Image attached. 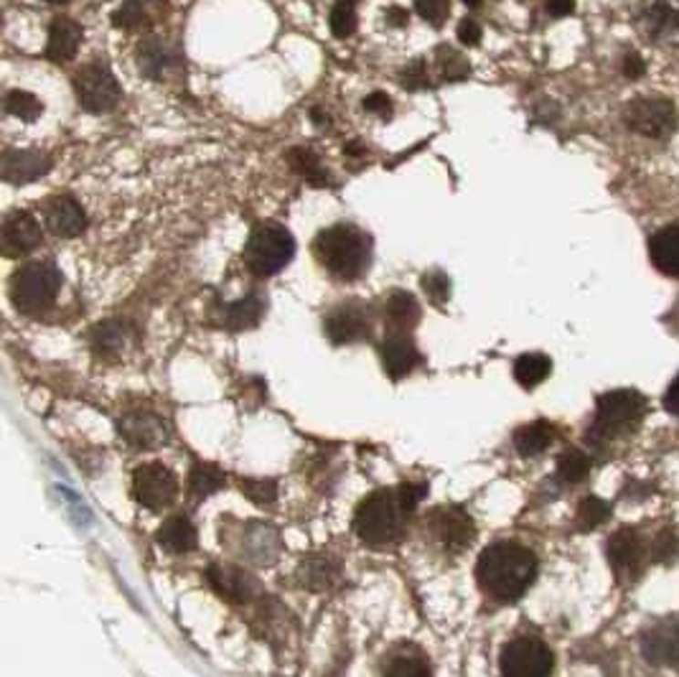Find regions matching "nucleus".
<instances>
[{"label": "nucleus", "instance_id": "nucleus-1", "mask_svg": "<svg viewBox=\"0 0 679 677\" xmlns=\"http://www.w3.org/2000/svg\"><path fill=\"white\" fill-rule=\"evenodd\" d=\"M425 484H400L380 489L359 504L354 517L357 534L370 545H390L405 534L407 520L425 497Z\"/></svg>", "mask_w": 679, "mask_h": 677}, {"label": "nucleus", "instance_id": "nucleus-2", "mask_svg": "<svg viewBox=\"0 0 679 677\" xmlns=\"http://www.w3.org/2000/svg\"><path fill=\"white\" fill-rule=\"evenodd\" d=\"M476 576L481 588L501 604H512L535 583L537 558L517 543H494L478 558Z\"/></svg>", "mask_w": 679, "mask_h": 677}, {"label": "nucleus", "instance_id": "nucleus-3", "mask_svg": "<svg viewBox=\"0 0 679 677\" xmlns=\"http://www.w3.org/2000/svg\"><path fill=\"white\" fill-rule=\"evenodd\" d=\"M313 252L329 273L349 283L370 270L371 238L351 222H339L316 235Z\"/></svg>", "mask_w": 679, "mask_h": 677}, {"label": "nucleus", "instance_id": "nucleus-4", "mask_svg": "<svg viewBox=\"0 0 679 677\" xmlns=\"http://www.w3.org/2000/svg\"><path fill=\"white\" fill-rule=\"evenodd\" d=\"M646 416V397L639 390H611L601 395L588 428V443L603 449L611 440L632 436Z\"/></svg>", "mask_w": 679, "mask_h": 677}, {"label": "nucleus", "instance_id": "nucleus-5", "mask_svg": "<svg viewBox=\"0 0 679 677\" xmlns=\"http://www.w3.org/2000/svg\"><path fill=\"white\" fill-rule=\"evenodd\" d=\"M64 275L54 260H34L21 265L11 275V301L26 316H38L54 306L59 296Z\"/></svg>", "mask_w": 679, "mask_h": 677}, {"label": "nucleus", "instance_id": "nucleus-6", "mask_svg": "<svg viewBox=\"0 0 679 677\" xmlns=\"http://www.w3.org/2000/svg\"><path fill=\"white\" fill-rule=\"evenodd\" d=\"M296 255V239L290 229L277 222H260L245 242V265L257 278L280 273Z\"/></svg>", "mask_w": 679, "mask_h": 677}, {"label": "nucleus", "instance_id": "nucleus-7", "mask_svg": "<svg viewBox=\"0 0 679 677\" xmlns=\"http://www.w3.org/2000/svg\"><path fill=\"white\" fill-rule=\"evenodd\" d=\"M72 84L79 107L92 115L112 112L122 100V87H120L118 77L112 74L108 61L102 59L84 64L82 69L74 74Z\"/></svg>", "mask_w": 679, "mask_h": 677}, {"label": "nucleus", "instance_id": "nucleus-8", "mask_svg": "<svg viewBox=\"0 0 679 677\" xmlns=\"http://www.w3.org/2000/svg\"><path fill=\"white\" fill-rule=\"evenodd\" d=\"M626 128L652 141H664L677 131L679 112L667 97H633L623 110Z\"/></svg>", "mask_w": 679, "mask_h": 677}, {"label": "nucleus", "instance_id": "nucleus-9", "mask_svg": "<svg viewBox=\"0 0 679 677\" xmlns=\"http://www.w3.org/2000/svg\"><path fill=\"white\" fill-rule=\"evenodd\" d=\"M501 677H549L555 657L537 637H517L501 650Z\"/></svg>", "mask_w": 679, "mask_h": 677}, {"label": "nucleus", "instance_id": "nucleus-10", "mask_svg": "<svg viewBox=\"0 0 679 677\" xmlns=\"http://www.w3.org/2000/svg\"><path fill=\"white\" fill-rule=\"evenodd\" d=\"M132 494L145 510H163L179 494V479L161 461L143 463L132 474Z\"/></svg>", "mask_w": 679, "mask_h": 677}, {"label": "nucleus", "instance_id": "nucleus-11", "mask_svg": "<svg viewBox=\"0 0 679 677\" xmlns=\"http://www.w3.org/2000/svg\"><path fill=\"white\" fill-rule=\"evenodd\" d=\"M606 555L608 563H611V570L619 581L633 583L639 576L643 573V566H646V543L639 530L633 527H621L619 533L613 534L608 540L606 545Z\"/></svg>", "mask_w": 679, "mask_h": 677}, {"label": "nucleus", "instance_id": "nucleus-12", "mask_svg": "<svg viewBox=\"0 0 679 677\" xmlns=\"http://www.w3.org/2000/svg\"><path fill=\"white\" fill-rule=\"evenodd\" d=\"M323 332L336 346L354 344L361 339H370L371 316L370 309L361 301H344L326 313Z\"/></svg>", "mask_w": 679, "mask_h": 677}, {"label": "nucleus", "instance_id": "nucleus-13", "mask_svg": "<svg viewBox=\"0 0 679 677\" xmlns=\"http://www.w3.org/2000/svg\"><path fill=\"white\" fill-rule=\"evenodd\" d=\"M642 654L649 665H679V619L656 621L642 634Z\"/></svg>", "mask_w": 679, "mask_h": 677}, {"label": "nucleus", "instance_id": "nucleus-14", "mask_svg": "<svg viewBox=\"0 0 679 677\" xmlns=\"http://www.w3.org/2000/svg\"><path fill=\"white\" fill-rule=\"evenodd\" d=\"M639 28L654 44L679 47V0H654L642 13Z\"/></svg>", "mask_w": 679, "mask_h": 677}, {"label": "nucleus", "instance_id": "nucleus-15", "mask_svg": "<svg viewBox=\"0 0 679 677\" xmlns=\"http://www.w3.org/2000/svg\"><path fill=\"white\" fill-rule=\"evenodd\" d=\"M44 242V229L38 225V219L31 212H11L3 222V252L5 255H26L31 249H37Z\"/></svg>", "mask_w": 679, "mask_h": 677}, {"label": "nucleus", "instance_id": "nucleus-16", "mask_svg": "<svg viewBox=\"0 0 679 677\" xmlns=\"http://www.w3.org/2000/svg\"><path fill=\"white\" fill-rule=\"evenodd\" d=\"M430 533L441 543L445 550H464L465 545H471L476 527L471 523V517L465 512L455 510H435L430 517Z\"/></svg>", "mask_w": 679, "mask_h": 677}, {"label": "nucleus", "instance_id": "nucleus-17", "mask_svg": "<svg viewBox=\"0 0 679 677\" xmlns=\"http://www.w3.org/2000/svg\"><path fill=\"white\" fill-rule=\"evenodd\" d=\"M44 219L47 227L57 235V238L72 239L77 235H82L87 229V212L82 209V204L77 202L69 194H59L51 196L44 206Z\"/></svg>", "mask_w": 679, "mask_h": 677}, {"label": "nucleus", "instance_id": "nucleus-18", "mask_svg": "<svg viewBox=\"0 0 679 677\" xmlns=\"http://www.w3.org/2000/svg\"><path fill=\"white\" fill-rule=\"evenodd\" d=\"M51 171V158L41 151H21V148H8L3 151L0 158V174L3 181L8 184H31L38 176H44Z\"/></svg>", "mask_w": 679, "mask_h": 677}, {"label": "nucleus", "instance_id": "nucleus-19", "mask_svg": "<svg viewBox=\"0 0 679 677\" xmlns=\"http://www.w3.org/2000/svg\"><path fill=\"white\" fill-rule=\"evenodd\" d=\"M181 64H183V54L163 38H148L138 47V69L153 82H161L168 71L179 69Z\"/></svg>", "mask_w": 679, "mask_h": 677}, {"label": "nucleus", "instance_id": "nucleus-20", "mask_svg": "<svg viewBox=\"0 0 679 677\" xmlns=\"http://www.w3.org/2000/svg\"><path fill=\"white\" fill-rule=\"evenodd\" d=\"M381 367L392 377V380H402L413 369L420 365V352H417L415 342L407 333H387L380 346Z\"/></svg>", "mask_w": 679, "mask_h": 677}, {"label": "nucleus", "instance_id": "nucleus-21", "mask_svg": "<svg viewBox=\"0 0 679 677\" xmlns=\"http://www.w3.org/2000/svg\"><path fill=\"white\" fill-rule=\"evenodd\" d=\"M84 31L82 26L67 18V16H59L54 18L51 26H48V44H47V59L54 61V64H64V61H72L79 51V44H82Z\"/></svg>", "mask_w": 679, "mask_h": 677}, {"label": "nucleus", "instance_id": "nucleus-22", "mask_svg": "<svg viewBox=\"0 0 679 677\" xmlns=\"http://www.w3.org/2000/svg\"><path fill=\"white\" fill-rule=\"evenodd\" d=\"M166 11V0H125L112 13V24L125 31H143L158 24Z\"/></svg>", "mask_w": 679, "mask_h": 677}, {"label": "nucleus", "instance_id": "nucleus-23", "mask_svg": "<svg viewBox=\"0 0 679 677\" xmlns=\"http://www.w3.org/2000/svg\"><path fill=\"white\" fill-rule=\"evenodd\" d=\"M649 255L659 273L679 278V225L659 229L654 238L649 239Z\"/></svg>", "mask_w": 679, "mask_h": 677}, {"label": "nucleus", "instance_id": "nucleus-24", "mask_svg": "<svg viewBox=\"0 0 679 677\" xmlns=\"http://www.w3.org/2000/svg\"><path fill=\"white\" fill-rule=\"evenodd\" d=\"M420 321V303L407 291H392L384 303V323L390 333H407Z\"/></svg>", "mask_w": 679, "mask_h": 677}, {"label": "nucleus", "instance_id": "nucleus-25", "mask_svg": "<svg viewBox=\"0 0 679 677\" xmlns=\"http://www.w3.org/2000/svg\"><path fill=\"white\" fill-rule=\"evenodd\" d=\"M158 545L168 550V553H173V555L191 553L196 547V527L183 514L168 517L166 523L161 524V530H158Z\"/></svg>", "mask_w": 679, "mask_h": 677}, {"label": "nucleus", "instance_id": "nucleus-26", "mask_svg": "<svg viewBox=\"0 0 679 677\" xmlns=\"http://www.w3.org/2000/svg\"><path fill=\"white\" fill-rule=\"evenodd\" d=\"M286 158H287V164H290V168H293L298 176L306 178L310 186H319V189H323V186H334V178H331V174L323 168L321 158L313 153L310 148H303V145H298V148H290V151L286 153Z\"/></svg>", "mask_w": 679, "mask_h": 677}, {"label": "nucleus", "instance_id": "nucleus-27", "mask_svg": "<svg viewBox=\"0 0 679 677\" xmlns=\"http://www.w3.org/2000/svg\"><path fill=\"white\" fill-rule=\"evenodd\" d=\"M555 440V426L548 420H535L527 423L517 433H514V446L522 456H537L545 449H549V443Z\"/></svg>", "mask_w": 679, "mask_h": 677}, {"label": "nucleus", "instance_id": "nucleus-28", "mask_svg": "<svg viewBox=\"0 0 679 677\" xmlns=\"http://www.w3.org/2000/svg\"><path fill=\"white\" fill-rule=\"evenodd\" d=\"M549 372H552V359L548 354H539V352L517 356V362H514V380L519 382L525 390L542 385L549 377Z\"/></svg>", "mask_w": 679, "mask_h": 677}, {"label": "nucleus", "instance_id": "nucleus-29", "mask_svg": "<svg viewBox=\"0 0 679 677\" xmlns=\"http://www.w3.org/2000/svg\"><path fill=\"white\" fill-rule=\"evenodd\" d=\"M263 313L265 301L257 293H250L247 298L235 301V303L226 306V326H232V329H252V326H257V321L263 319Z\"/></svg>", "mask_w": 679, "mask_h": 677}, {"label": "nucleus", "instance_id": "nucleus-30", "mask_svg": "<svg viewBox=\"0 0 679 677\" xmlns=\"http://www.w3.org/2000/svg\"><path fill=\"white\" fill-rule=\"evenodd\" d=\"M125 439L135 443V446H155V443H161V440H166V433H163V426H161V420H155L153 416H131L125 420Z\"/></svg>", "mask_w": 679, "mask_h": 677}, {"label": "nucleus", "instance_id": "nucleus-31", "mask_svg": "<svg viewBox=\"0 0 679 677\" xmlns=\"http://www.w3.org/2000/svg\"><path fill=\"white\" fill-rule=\"evenodd\" d=\"M435 64H438L443 82H464V79L471 77V64H468V59H465L464 54H458L455 48L445 47V44L435 48Z\"/></svg>", "mask_w": 679, "mask_h": 677}, {"label": "nucleus", "instance_id": "nucleus-32", "mask_svg": "<svg viewBox=\"0 0 679 677\" xmlns=\"http://www.w3.org/2000/svg\"><path fill=\"white\" fill-rule=\"evenodd\" d=\"M590 474V459L580 449H565L558 459V476L565 484H580Z\"/></svg>", "mask_w": 679, "mask_h": 677}, {"label": "nucleus", "instance_id": "nucleus-33", "mask_svg": "<svg viewBox=\"0 0 679 677\" xmlns=\"http://www.w3.org/2000/svg\"><path fill=\"white\" fill-rule=\"evenodd\" d=\"M357 3L359 0H334V8L329 16V26L336 38H349L357 31Z\"/></svg>", "mask_w": 679, "mask_h": 677}, {"label": "nucleus", "instance_id": "nucleus-34", "mask_svg": "<svg viewBox=\"0 0 679 677\" xmlns=\"http://www.w3.org/2000/svg\"><path fill=\"white\" fill-rule=\"evenodd\" d=\"M5 112L26 120V122H34V120L44 112V102H41L37 95H31V92L11 90V92L5 95Z\"/></svg>", "mask_w": 679, "mask_h": 677}, {"label": "nucleus", "instance_id": "nucleus-35", "mask_svg": "<svg viewBox=\"0 0 679 677\" xmlns=\"http://www.w3.org/2000/svg\"><path fill=\"white\" fill-rule=\"evenodd\" d=\"M611 517V507L608 502L598 497H585L580 504H578V514H575V523H578V530H596L601 524L608 523Z\"/></svg>", "mask_w": 679, "mask_h": 677}, {"label": "nucleus", "instance_id": "nucleus-36", "mask_svg": "<svg viewBox=\"0 0 679 677\" xmlns=\"http://www.w3.org/2000/svg\"><path fill=\"white\" fill-rule=\"evenodd\" d=\"M225 484V474L212 466V463H199V466H193V471H191V481L189 489L193 497H209V494H214L216 489Z\"/></svg>", "mask_w": 679, "mask_h": 677}, {"label": "nucleus", "instance_id": "nucleus-37", "mask_svg": "<svg viewBox=\"0 0 679 677\" xmlns=\"http://www.w3.org/2000/svg\"><path fill=\"white\" fill-rule=\"evenodd\" d=\"M420 285H423V291H425V296L430 298L433 306L443 309L448 303V298H451V278L443 273V270H430V273H425L420 278Z\"/></svg>", "mask_w": 679, "mask_h": 677}, {"label": "nucleus", "instance_id": "nucleus-38", "mask_svg": "<svg viewBox=\"0 0 679 677\" xmlns=\"http://www.w3.org/2000/svg\"><path fill=\"white\" fill-rule=\"evenodd\" d=\"M125 344V329L120 326L118 321H108L102 326H97L95 332V346L105 354H112V352H120Z\"/></svg>", "mask_w": 679, "mask_h": 677}, {"label": "nucleus", "instance_id": "nucleus-39", "mask_svg": "<svg viewBox=\"0 0 679 677\" xmlns=\"http://www.w3.org/2000/svg\"><path fill=\"white\" fill-rule=\"evenodd\" d=\"M652 558L662 566H672L679 558V533L674 530H662L656 534L654 545H652Z\"/></svg>", "mask_w": 679, "mask_h": 677}, {"label": "nucleus", "instance_id": "nucleus-40", "mask_svg": "<svg viewBox=\"0 0 679 677\" xmlns=\"http://www.w3.org/2000/svg\"><path fill=\"white\" fill-rule=\"evenodd\" d=\"M384 677H433L430 672L428 662H423L420 657H394L390 667H387V672Z\"/></svg>", "mask_w": 679, "mask_h": 677}, {"label": "nucleus", "instance_id": "nucleus-41", "mask_svg": "<svg viewBox=\"0 0 679 677\" xmlns=\"http://www.w3.org/2000/svg\"><path fill=\"white\" fill-rule=\"evenodd\" d=\"M400 84L405 87L407 92H420L430 87V74H428V61L425 59H413L405 69L400 71Z\"/></svg>", "mask_w": 679, "mask_h": 677}, {"label": "nucleus", "instance_id": "nucleus-42", "mask_svg": "<svg viewBox=\"0 0 679 677\" xmlns=\"http://www.w3.org/2000/svg\"><path fill=\"white\" fill-rule=\"evenodd\" d=\"M415 11L430 26L441 28L448 21V16H451V0H415Z\"/></svg>", "mask_w": 679, "mask_h": 677}, {"label": "nucleus", "instance_id": "nucleus-43", "mask_svg": "<svg viewBox=\"0 0 679 677\" xmlns=\"http://www.w3.org/2000/svg\"><path fill=\"white\" fill-rule=\"evenodd\" d=\"M364 110L371 112V115H380V118H390L392 115V100L384 95V92H371L370 97H364Z\"/></svg>", "mask_w": 679, "mask_h": 677}, {"label": "nucleus", "instance_id": "nucleus-44", "mask_svg": "<svg viewBox=\"0 0 679 677\" xmlns=\"http://www.w3.org/2000/svg\"><path fill=\"white\" fill-rule=\"evenodd\" d=\"M481 26L474 21V18H464L461 24H458V41L464 44V47H478L481 44Z\"/></svg>", "mask_w": 679, "mask_h": 677}, {"label": "nucleus", "instance_id": "nucleus-45", "mask_svg": "<svg viewBox=\"0 0 679 677\" xmlns=\"http://www.w3.org/2000/svg\"><path fill=\"white\" fill-rule=\"evenodd\" d=\"M643 71H646V67H643V59L639 54H633L632 51V54L623 57V74H626L629 79H639Z\"/></svg>", "mask_w": 679, "mask_h": 677}, {"label": "nucleus", "instance_id": "nucleus-46", "mask_svg": "<svg viewBox=\"0 0 679 677\" xmlns=\"http://www.w3.org/2000/svg\"><path fill=\"white\" fill-rule=\"evenodd\" d=\"M664 407H667L669 416L679 418V375L672 380L667 395H664Z\"/></svg>", "mask_w": 679, "mask_h": 677}, {"label": "nucleus", "instance_id": "nucleus-47", "mask_svg": "<svg viewBox=\"0 0 679 677\" xmlns=\"http://www.w3.org/2000/svg\"><path fill=\"white\" fill-rule=\"evenodd\" d=\"M575 11V0H549L548 13L552 18H565Z\"/></svg>", "mask_w": 679, "mask_h": 677}, {"label": "nucleus", "instance_id": "nucleus-48", "mask_svg": "<svg viewBox=\"0 0 679 677\" xmlns=\"http://www.w3.org/2000/svg\"><path fill=\"white\" fill-rule=\"evenodd\" d=\"M384 18H387V26L400 28V26H407L410 13H407L405 8H400V5H392V8H387V11H384Z\"/></svg>", "mask_w": 679, "mask_h": 677}, {"label": "nucleus", "instance_id": "nucleus-49", "mask_svg": "<svg viewBox=\"0 0 679 677\" xmlns=\"http://www.w3.org/2000/svg\"><path fill=\"white\" fill-rule=\"evenodd\" d=\"M310 118H313V122H316L319 128H329V125H331V118H329V112L323 115L319 107H313V110H310Z\"/></svg>", "mask_w": 679, "mask_h": 677}, {"label": "nucleus", "instance_id": "nucleus-50", "mask_svg": "<svg viewBox=\"0 0 679 677\" xmlns=\"http://www.w3.org/2000/svg\"><path fill=\"white\" fill-rule=\"evenodd\" d=\"M346 155H364V148H361V143L351 141L349 145H344Z\"/></svg>", "mask_w": 679, "mask_h": 677}, {"label": "nucleus", "instance_id": "nucleus-51", "mask_svg": "<svg viewBox=\"0 0 679 677\" xmlns=\"http://www.w3.org/2000/svg\"><path fill=\"white\" fill-rule=\"evenodd\" d=\"M464 3L468 5V8H478V5H481L484 0H464Z\"/></svg>", "mask_w": 679, "mask_h": 677}, {"label": "nucleus", "instance_id": "nucleus-52", "mask_svg": "<svg viewBox=\"0 0 679 677\" xmlns=\"http://www.w3.org/2000/svg\"><path fill=\"white\" fill-rule=\"evenodd\" d=\"M47 3H54V5H61V3H69V0H47Z\"/></svg>", "mask_w": 679, "mask_h": 677}]
</instances>
